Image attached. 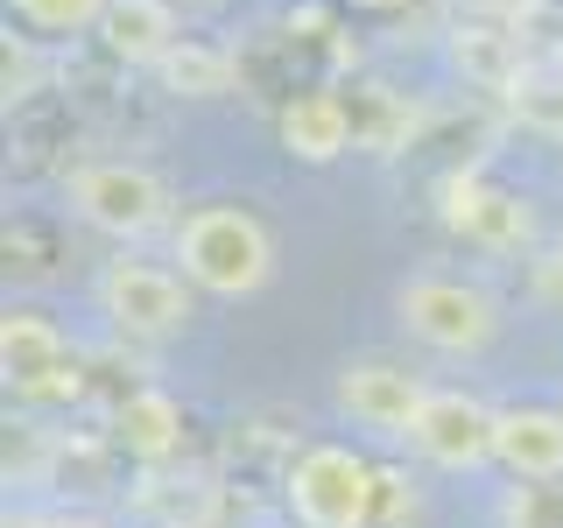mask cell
<instances>
[{
	"label": "cell",
	"mask_w": 563,
	"mask_h": 528,
	"mask_svg": "<svg viewBox=\"0 0 563 528\" xmlns=\"http://www.w3.org/2000/svg\"><path fill=\"white\" fill-rule=\"evenodd\" d=\"M155 78H163L176 99H219V92H233L240 64H233V50L205 43V35H184V43L163 57V70H155Z\"/></svg>",
	"instance_id": "cell-14"
},
{
	"label": "cell",
	"mask_w": 563,
	"mask_h": 528,
	"mask_svg": "<svg viewBox=\"0 0 563 528\" xmlns=\"http://www.w3.org/2000/svg\"><path fill=\"white\" fill-rule=\"evenodd\" d=\"M437 211L465 246H486V254H515V246L536 240V219L515 190H500L486 169H451L444 190H437Z\"/></svg>",
	"instance_id": "cell-8"
},
{
	"label": "cell",
	"mask_w": 563,
	"mask_h": 528,
	"mask_svg": "<svg viewBox=\"0 0 563 528\" xmlns=\"http://www.w3.org/2000/svg\"><path fill=\"white\" fill-rule=\"evenodd\" d=\"M29 35H92L113 0H8Z\"/></svg>",
	"instance_id": "cell-16"
},
{
	"label": "cell",
	"mask_w": 563,
	"mask_h": 528,
	"mask_svg": "<svg viewBox=\"0 0 563 528\" xmlns=\"http://www.w3.org/2000/svg\"><path fill=\"white\" fill-rule=\"evenodd\" d=\"M493 416L500 409H486L465 387H430L409 422V451L437 472H479L493 465Z\"/></svg>",
	"instance_id": "cell-7"
},
{
	"label": "cell",
	"mask_w": 563,
	"mask_h": 528,
	"mask_svg": "<svg viewBox=\"0 0 563 528\" xmlns=\"http://www.w3.org/2000/svg\"><path fill=\"white\" fill-rule=\"evenodd\" d=\"M99 43L134 70H163V57L184 43V22H176L169 0H113L99 22Z\"/></svg>",
	"instance_id": "cell-11"
},
{
	"label": "cell",
	"mask_w": 563,
	"mask_h": 528,
	"mask_svg": "<svg viewBox=\"0 0 563 528\" xmlns=\"http://www.w3.org/2000/svg\"><path fill=\"white\" fill-rule=\"evenodd\" d=\"M0 374L22 402H70L85 387L78 352L43 310H8L0 317Z\"/></svg>",
	"instance_id": "cell-6"
},
{
	"label": "cell",
	"mask_w": 563,
	"mask_h": 528,
	"mask_svg": "<svg viewBox=\"0 0 563 528\" xmlns=\"http://www.w3.org/2000/svg\"><path fill=\"white\" fill-rule=\"evenodd\" d=\"M113 437L134 458H148V465H155V458H169L176 444H184V409H176L163 387H134V395L113 409Z\"/></svg>",
	"instance_id": "cell-13"
},
{
	"label": "cell",
	"mask_w": 563,
	"mask_h": 528,
	"mask_svg": "<svg viewBox=\"0 0 563 528\" xmlns=\"http://www.w3.org/2000/svg\"><path fill=\"white\" fill-rule=\"evenodd\" d=\"M451 57H457V70H472L479 85H493V92H521V64H515V43H507L500 29H457Z\"/></svg>",
	"instance_id": "cell-15"
},
{
	"label": "cell",
	"mask_w": 563,
	"mask_h": 528,
	"mask_svg": "<svg viewBox=\"0 0 563 528\" xmlns=\"http://www.w3.org/2000/svg\"><path fill=\"white\" fill-rule=\"evenodd\" d=\"M352 8H409V0H352Z\"/></svg>",
	"instance_id": "cell-21"
},
{
	"label": "cell",
	"mask_w": 563,
	"mask_h": 528,
	"mask_svg": "<svg viewBox=\"0 0 563 528\" xmlns=\"http://www.w3.org/2000/svg\"><path fill=\"white\" fill-rule=\"evenodd\" d=\"M8 528H106L99 515H64V507H57V515H8Z\"/></svg>",
	"instance_id": "cell-20"
},
{
	"label": "cell",
	"mask_w": 563,
	"mask_h": 528,
	"mask_svg": "<svg viewBox=\"0 0 563 528\" xmlns=\"http://www.w3.org/2000/svg\"><path fill=\"white\" fill-rule=\"evenodd\" d=\"M282 148L303 163H339L352 148V106L339 92H303L282 106Z\"/></svg>",
	"instance_id": "cell-12"
},
{
	"label": "cell",
	"mask_w": 563,
	"mask_h": 528,
	"mask_svg": "<svg viewBox=\"0 0 563 528\" xmlns=\"http://www.w3.org/2000/svg\"><path fill=\"white\" fill-rule=\"evenodd\" d=\"M493 465L507 480H563V409H500Z\"/></svg>",
	"instance_id": "cell-10"
},
{
	"label": "cell",
	"mask_w": 563,
	"mask_h": 528,
	"mask_svg": "<svg viewBox=\"0 0 563 528\" xmlns=\"http://www.w3.org/2000/svg\"><path fill=\"white\" fill-rule=\"evenodd\" d=\"M536 296H542L550 310H563V240L536 254Z\"/></svg>",
	"instance_id": "cell-19"
},
{
	"label": "cell",
	"mask_w": 563,
	"mask_h": 528,
	"mask_svg": "<svg viewBox=\"0 0 563 528\" xmlns=\"http://www.w3.org/2000/svg\"><path fill=\"white\" fill-rule=\"evenodd\" d=\"M29 43H35V35H8V106H14V99H29V85H35V57H29Z\"/></svg>",
	"instance_id": "cell-18"
},
{
	"label": "cell",
	"mask_w": 563,
	"mask_h": 528,
	"mask_svg": "<svg viewBox=\"0 0 563 528\" xmlns=\"http://www.w3.org/2000/svg\"><path fill=\"white\" fill-rule=\"evenodd\" d=\"M169 261L190 275V289L240 304V296L268 289L275 233L246 205H198V211H184V219L169 226Z\"/></svg>",
	"instance_id": "cell-1"
},
{
	"label": "cell",
	"mask_w": 563,
	"mask_h": 528,
	"mask_svg": "<svg viewBox=\"0 0 563 528\" xmlns=\"http://www.w3.org/2000/svg\"><path fill=\"white\" fill-rule=\"evenodd\" d=\"M176 528H225V521H176Z\"/></svg>",
	"instance_id": "cell-22"
},
{
	"label": "cell",
	"mask_w": 563,
	"mask_h": 528,
	"mask_svg": "<svg viewBox=\"0 0 563 528\" xmlns=\"http://www.w3.org/2000/svg\"><path fill=\"white\" fill-rule=\"evenodd\" d=\"M422 387L409 366H395V360H360V366H345L339 387H331V402L360 422V430H380V437H401L409 444V422L422 409Z\"/></svg>",
	"instance_id": "cell-9"
},
{
	"label": "cell",
	"mask_w": 563,
	"mask_h": 528,
	"mask_svg": "<svg viewBox=\"0 0 563 528\" xmlns=\"http://www.w3.org/2000/svg\"><path fill=\"white\" fill-rule=\"evenodd\" d=\"M99 310L120 339H141V345H163V339H184L190 317H198V289H190L184 268H163V261H106L99 275Z\"/></svg>",
	"instance_id": "cell-4"
},
{
	"label": "cell",
	"mask_w": 563,
	"mask_h": 528,
	"mask_svg": "<svg viewBox=\"0 0 563 528\" xmlns=\"http://www.w3.org/2000/svg\"><path fill=\"white\" fill-rule=\"evenodd\" d=\"M395 317L416 345L444 352V360H479L493 331H500V304L479 282H457V275H409L395 289Z\"/></svg>",
	"instance_id": "cell-3"
},
{
	"label": "cell",
	"mask_w": 563,
	"mask_h": 528,
	"mask_svg": "<svg viewBox=\"0 0 563 528\" xmlns=\"http://www.w3.org/2000/svg\"><path fill=\"white\" fill-rule=\"evenodd\" d=\"M500 528H563V480H515L500 501Z\"/></svg>",
	"instance_id": "cell-17"
},
{
	"label": "cell",
	"mask_w": 563,
	"mask_h": 528,
	"mask_svg": "<svg viewBox=\"0 0 563 528\" xmlns=\"http://www.w3.org/2000/svg\"><path fill=\"white\" fill-rule=\"evenodd\" d=\"M64 205L78 211L92 233L120 240V246H134V240H148V233H163V226H176L169 184H163L148 163H120V155L64 169Z\"/></svg>",
	"instance_id": "cell-2"
},
{
	"label": "cell",
	"mask_w": 563,
	"mask_h": 528,
	"mask_svg": "<svg viewBox=\"0 0 563 528\" xmlns=\"http://www.w3.org/2000/svg\"><path fill=\"white\" fill-rule=\"evenodd\" d=\"M282 493H289V515L303 528H374L387 480L345 444H310V451H296Z\"/></svg>",
	"instance_id": "cell-5"
}]
</instances>
